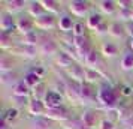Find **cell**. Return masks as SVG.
Listing matches in <instances>:
<instances>
[{
    "mask_svg": "<svg viewBox=\"0 0 133 129\" xmlns=\"http://www.w3.org/2000/svg\"><path fill=\"white\" fill-rule=\"evenodd\" d=\"M118 9L121 11H132L133 9V0H117Z\"/></svg>",
    "mask_w": 133,
    "mask_h": 129,
    "instance_id": "35",
    "label": "cell"
},
{
    "mask_svg": "<svg viewBox=\"0 0 133 129\" xmlns=\"http://www.w3.org/2000/svg\"><path fill=\"white\" fill-rule=\"evenodd\" d=\"M126 32H127V36H129V39H130V38H133V21L126 23Z\"/></svg>",
    "mask_w": 133,
    "mask_h": 129,
    "instance_id": "36",
    "label": "cell"
},
{
    "mask_svg": "<svg viewBox=\"0 0 133 129\" xmlns=\"http://www.w3.org/2000/svg\"><path fill=\"white\" fill-rule=\"evenodd\" d=\"M25 12L29 14L31 18H35V20L46 14L45 12V9H43V6H42V3H41V0H30Z\"/></svg>",
    "mask_w": 133,
    "mask_h": 129,
    "instance_id": "28",
    "label": "cell"
},
{
    "mask_svg": "<svg viewBox=\"0 0 133 129\" xmlns=\"http://www.w3.org/2000/svg\"><path fill=\"white\" fill-rule=\"evenodd\" d=\"M35 30H36L35 18H31L27 12L17 17V32H18V36H25V35H29V33H31Z\"/></svg>",
    "mask_w": 133,
    "mask_h": 129,
    "instance_id": "14",
    "label": "cell"
},
{
    "mask_svg": "<svg viewBox=\"0 0 133 129\" xmlns=\"http://www.w3.org/2000/svg\"><path fill=\"white\" fill-rule=\"evenodd\" d=\"M35 26H36L37 32L51 35L52 32L57 30V17L51 15V14H45V15L35 20Z\"/></svg>",
    "mask_w": 133,
    "mask_h": 129,
    "instance_id": "8",
    "label": "cell"
},
{
    "mask_svg": "<svg viewBox=\"0 0 133 129\" xmlns=\"http://www.w3.org/2000/svg\"><path fill=\"white\" fill-rule=\"evenodd\" d=\"M72 38H85V36H90V32L87 29V24L85 21L82 20H76V23L73 26V30H72Z\"/></svg>",
    "mask_w": 133,
    "mask_h": 129,
    "instance_id": "30",
    "label": "cell"
},
{
    "mask_svg": "<svg viewBox=\"0 0 133 129\" xmlns=\"http://www.w3.org/2000/svg\"><path fill=\"white\" fill-rule=\"evenodd\" d=\"M78 117L81 120V123H82L84 129H97L103 114L102 111L99 108H96V107H84V108L79 110Z\"/></svg>",
    "mask_w": 133,
    "mask_h": 129,
    "instance_id": "5",
    "label": "cell"
},
{
    "mask_svg": "<svg viewBox=\"0 0 133 129\" xmlns=\"http://www.w3.org/2000/svg\"><path fill=\"white\" fill-rule=\"evenodd\" d=\"M2 119H5L11 126H14V125L21 119V110L15 108V107H11V105H8L6 108L3 110V113H2Z\"/></svg>",
    "mask_w": 133,
    "mask_h": 129,
    "instance_id": "27",
    "label": "cell"
},
{
    "mask_svg": "<svg viewBox=\"0 0 133 129\" xmlns=\"http://www.w3.org/2000/svg\"><path fill=\"white\" fill-rule=\"evenodd\" d=\"M51 62H52V65H54V68H55V69H60L61 72L64 74L67 69L70 68L73 63H75V62H76V59H75L72 54H69L67 51L61 50L60 53L55 56V57H54V59H52Z\"/></svg>",
    "mask_w": 133,
    "mask_h": 129,
    "instance_id": "18",
    "label": "cell"
},
{
    "mask_svg": "<svg viewBox=\"0 0 133 129\" xmlns=\"http://www.w3.org/2000/svg\"><path fill=\"white\" fill-rule=\"evenodd\" d=\"M43 104L46 107V110H52V108H58L63 105L69 104L64 95H61L60 92H55L52 89H48V92L43 98Z\"/></svg>",
    "mask_w": 133,
    "mask_h": 129,
    "instance_id": "15",
    "label": "cell"
},
{
    "mask_svg": "<svg viewBox=\"0 0 133 129\" xmlns=\"http://www.w3.org/2000/svg\"><path fill=\"white\" fill-rule=\"evenodd\" d=\"M48 83H46V80L42 81L41 84H37L33 90H31V99H39V101H43V98H45V95H46V92H48Z\"/></svg>",
    "mask_w": 133,
    "mask_h": 129,
    "instance_id": "32",
    "label": "cell"
},
{
    "mask_svg": "<svg viewBox=\"0 0 133 129\" xmlns=\"http://www.w3.org/2000/svg\"><path fill=\"white\" fill-rule=\"evenodd\" d=\"M126 45H127V48H129V50H132V51H133V38L127 39V44H126Z\"/></svg>",
    "mask_w": 133,
    "mask_h": 129,
    "instance_id": "37",
    "label": "cell"
},
{
    "mask_svg": "<svg viewBox=\"0 0 133 129\" xmlns=\"http://www.w3.org/2000/svg\"><path fill=\"white\" fill-rule=\"evenodd\" d=\"M41 3H42L45 12L51 14V15H55V17H58L66 9L64 2H58V0H41Z\"/></svg>",
    "mask_w": 133,
    "mask_h": 129,
    "instance_id": "24",
    "label": "cell"
},
{
    "mask_svg": "<svg viewBox=\"0 0 133 129\" xmlns=\"http://www.w3.org/2000/svg\"><path fill=\"white\" fill-rule=\"evenodd\" d=\"M31 98H18V96H12V95H8V101L11 107H15L18 110H25L27 105L30 102Z\"/></svg>",
    "mask_w": 133,
    "mask_h": 129,
    "instance_id": "31",
    "label": "cell"
},
{
    "mask_svg": "<svg viewBox=\"0 0 133 129\" xmlns=\"http://www.w3.org/2000/svg\"><path fill=\"white\" fill-rule=\"evenodd\" d=\"M11 54L17 56L18 59L23 62L25 60H37L39 59V53H37V47H29V45H23V44H17L11 51H8Z\"/></svg>",
    "mask_w": 133,
    "mask_h": 129,
    "instance_id": "9",
    "label": "cell"
},
{
    "mask_svg": "<svg viewBox=\"0 0 133 129\" xmlns=\"http://www.w3.org/2000/svg\"><path fill=\"white\" fill-rule=\"evenodd\" d=\"M118 69L123 74H132L133 72V51L124 48L118 59Z\"/></svg>",
    "mask_w": 133,
    "mask_h": 129,
    "instance_id": "22",
    "label": "cell"
},
{
    "mask_svg": "<svg viewBox=\"0 0 133 129\" xmlns=\"http://www.w3.org/2000/svg\"><path fill=\"white\" fill-rule=\"evenodd\" d=\"M94 9L100 12L105 18H114L118 12L117 0H97L94 2Z\"/></svg>",
    "mask_w": 133,
    "mask_h": 129,
    "instance_id": "13",
    "label": "cell"
},
{
    "mask_svg": "<svg viewBox=\"0 0 133 129\" xmlns=\"http://www.w3.org/2000/svg\"><path fill=\"white\" fill-rule=\"evenodd\" d=\"M105 20H106V18L103 17L102 14L97 12L96 9H93V12H91L90 15H88V17L84 20V21H85V24H87V29H88V32L91 33V32L96 30V29H97L100 24H102Z\"/></svg>",
    "mask_w": 133,
    "mask_h": 129,
    "instance_id": "26",
    "label": "cell"
},
{
    "mask_svg": "<svg viewBox=\"0 0 133 129\" xmlns=\"http://www.w3.org/2000/svg\"><path fill=\"white\" fill-rule=\"evenodd\" d=\"M76 23V18H73L66 9L57 17V32L60 35H72L73 26Z\"/></svg>",
    "mask_w": 133,
    "mask_h": 129,
    "instance_id": "12",
    "label": "cell"
},
{
    "mask_svg": "<svg viewBox=\"0 0 133 129\" xmlns=\"http://www.w3.org/2000/svg\"><path fill=\"white\" fill-rule=\"evenodd\" d=\"M60 51H61V47H60L58 39L55 36H52V35L43 33L42 39H41V42L37 45L39 59H49V60H52Z\"/></svg>",
    "mask_w": 133,
    "mask_h": 129,
    "instance_id": "2",
    "label": "cell"
},
{
    "mask_svg": "<svg viewBox=\"0 0 133 129\" xmlns=\"http://www.w3.org/2000/svg\"><path fill=\"white\" fill-rule=\"evenodd\" d=\"M0 32L2 33H11V35H18L17 32V17H14L6 11L0 9Z\"/></svg>",
    "mask_w": 133,
    "mask_h": 129,
    "instance_id": "17",
    "label": "cell"
},
{
    "mask_svg": "<svg viewBox=\"0 0 133 129\" xmlns=\"http://www.w3.org/2000/svg\"><path fill=\"white\" fill-rule=\"evenodd\" d=\"M23 75L19 72V69L17 71H11V72H0V84L5 89V92H8L12 86H15L19 80H23Z\"/></svg>",
    "mask_w": 133,
    "mask_h": 129,
    "instance_id": "20",
    "label": "cell"
},
{
    "mask_svg": "<svg viewBox=\"0 0 133 129\" xmlns=\"http://www.w3.org/2000/svg\"><path fill=\"white\" fill-rule=\"evenodd\" d=\"M0 5H2V8H0L2 11H6L8 14H11L14 17H18L27 11L29 2L27 0H3Z\"/></svg>",
    "mask_w": 133,
    "mask_h": 129,
    "instance_id": "11",
    "label": "cell"
},
{
    "mask_svg": "<svg viewBox=\"0 0 133 129\" xmlns=\"http://www.w3.org/2000/svg\"><path fill=\"white\" fill-rule=\"evenodd\" d=\"M23 81H24L25 84H27V86L33 90L37 84H41V83H42V81H45V80H42V78H41L39 75H36L35 72H31L30 69H27V71L24 72V75H23Z\"/></svg>",
    "mask_w": 133,
    "mask_h": 129,
    "instance_id": "29",
    "label": "cell"
},
{
    "mask_svg": "<svg viewBox=\"0 0 133 129\" xmlns=\"http://www.w3.org/2000/svg\"><path fill=\"white\" fill-rule=\"evenodd\" d=\"M64 6H66V11L73 18L84 21L93 12L94 2H91V0H67V2H64Z\"/></svg>",
    "mask_w": 133,
    "mask_h": 129,
    "instance_id": "3",
    "label": "cell"
},
{
    "mask_svg": "<svg viewBox=\"0 0 133 129\" xmlns=\"http://www.w3.org/2000/svg\"><path fill=\"white\" fill-rule=\"evenodd\" d=\"M8 93L12 96H18V98H31V89L23 80H19L15 86L11 87L8 90Z\"/></svg>",
    "mask_w": 133,
    "mask_h": 129,
    "instance_id": "25",
    "label": "cell"
},
{
    "mask_svg": "<svg viewBox=\"0 0 133 129\" xmlns=\"http://www.w3.org/2000/svg\"><path fill=\"white\" fill-rule=\"evenodd\" d=\"M130 21H133V9H132V12H130Z\"/></svg>",
    "mask_w": 133,
    "mask_h": 129,
    "instance_id": "38",
    "label": "cell"
},
{
    "mask_svg": "<svg viewBox=\"0 0 133 129\" xmlns=\"http://www.w3.org/2000/svg\"><path fill=\"white\" fill-rule=\"evenodd\" d=\"M117 128H118L117 122L112 120V119H109L108 116H103L100 123H99V126H97V129H117Z\"/></svg>",
    "mask_w": 133,
    "mask_h": 129,
    "instance_id": "34",
    "label": "cell"
},
{
    "mask_svg": "<svg viewBox=\"0 0 133 129\" xmlns=\"http://www.w3.org/2000/svg\"><path fill=\"white\" fill-rule=\"evenodd\" d=\"M73 39V47H75V51H76V56H78L79 62L82 63L87 56L90 54L93 48L96 47V44L93 41V38L90 36H85V38H72Z\"/></svg>",
    "mask_w": 133,
    "mask_h": 129,
    "instance_id": "7",
    "label": "cell"
},
{
    "mask_svg": "<svg viewBox=\"0 0 133 129\" xmlns=\"http://www.w3.org/2000/svg\"><path fill=\"white\" fill-rule=\"evenodd\" d=\"M105 63H106V60L102 57V54H100V51L97 50V47H94L93 51H91L90 54L82 60V65H84L87 69H93V71H99V72H102V74L105 75V78L108 80L106 72H105Z\"/></svg>",
    "mask_w": 133,
    "mask_h": 129,
    "instance_id": "6",
    "label": "cell"
},
{
    "mask_svg": "<svg viewBox=\"0 0 133 129\" xmlns=\"http://www.w3.org/2000/svg\"><path fill=\"white\" fill-rule=\"evenodd\" d=\"M27 114L30 117H45V113H46V107L43 104V101H39V99H30V102L27 105Z\"/></svg>",
    "mask_w": 133,
    "mask_h": 129,
    "instance_id": "23",
    "label": "cell"
},
{
    "mask_svg": "<svg viewBox=\"0 0 133 129\" xmlns=\"http://www.w3.org/2000/svg\"><path fill=\"white\" fill-rule=\"evenodd\" d=\"M124 99L121 98V93L118 86H115L109 81H102L97 86V107H100L103 111H112Z\"/></svg>",
    "mask_w": 133,
    "mask_h": 129,
    "instance_id": "1",
    "label": "cell"
},
{
    "mask_svg": "<svg viewBox=\"0 0 133 129\" xmlns=\"http://www.w3.org/2000/svg\"><path fill=\"white\" fill-rule=\"evenodd\" d=\"M97 50L100 51L102 57L105 59L106 62H111V60H115V59H120L121 53H123V45L111 39V38H105V39H100L99 44L96 45Z\"/></svg>",
    "mask_w": 133,
    "mask_h": 129,
    "instance_id": "4",
    "label": "cell"
},
{
    "mask_svg": "<svg viewBox=\"0 0 133 129\" xmlns=\"http://www.w3.org/2000/svg\"><path fill=\"white\" fill-rule=\"evenodd\" d=\"M25 129H61V128H58V123L52 122L46 117H30Z\"/></svg>",
    "mask_w": 133,
    "mask_h": 129,
    "instance_id": "21",
    "label": "cell"
},
{
    "mask_svg": "<svg viewBox=\"0 0 133 129\" xmlns=\"http://www.w3.org/2000/svg\"><path fill=\"white\" fill-rule=\"evenodd\" d=\"M132 101H133V98H132Z\"/></svg>",
    "mask_w": 133,
    "mask_h": 129,
    "instance_id": "39",
    "label": "cell"
},
{
    "mask_svg": "<svg viewBox=\"0 0 133 129\" xmlns=\"http://www.w3.org/2000/svg\"><path fill=\"white\" fill-rule=\"evenodd\" d=\"M108 38L114 39L117 42H124L129 39L127 36V32H126V24L121 23L115 18H109V32H108Z\"/></svg>",
    "mask_w": 133,
    "mask_h": 129,
    "instance_id": "10",
    "label": "cell"
},
{
    "mask_svg": "<svg viewBox=\"0 0 133 129\" xmlns=\"http://www.w3.org/2000/svg\"><path fill=\"white\" fill-rule=\"evenodd\" d=\"M67 80L78 83V84H84L85 83V66L81 62H75L70 68L64 72Z\"/></svg>",
    "mask_w": 133,
    "mask_h": 129,
    "instance_id": "19",
    "label": "cell"
},
{
    "mask_svg": "<svg viewBox=\"0 0 133 129\" xmlns=\"http://www.w3.org/2000/svg\"><path fill=\"white\" fill-rule=\"evenodd\" d=\"M23 63L21 59L11 53H2L0 54V72H11L19 69V65Z\"/></svg>",
    "mask_w": 133,
    "mask_h": 129,
    "instance_id": "16",
    "label": "cell"
},
{
    "mask_svg": "<svg viewBox=\"0 0 133 129\" xmlns=\"http://www.w3.org/2000/svg\"><path fill=\"white\" fill-rule=\"evenodd\" d=\"M29 69H30L31 72H35L36 75H39L42 80H45V78H46V75H49V71L46 69V66H45V65H39V63H36V65L30 66Z\"/></svg>",
    "mask_w": 133,
    "mask_h": 129,
    "instance_id": "33",
    "label": "cell"
}]
</instances>
